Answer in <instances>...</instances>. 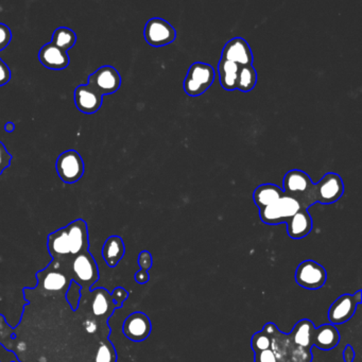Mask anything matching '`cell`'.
I'll return each instance as SVG.
<instances>
[{
	"label": "cell",
	"mask_w": 362,
	"mask_h": 362,
	"mask_svg": "<svg viewBox=\"0 0 362 362\" xmlns=\"http://www.w3.org/2000/svg\"><path fill=\"white\" fill-rule=\"evenodd\" d=\"M263 332L270 337V349L277 356V362H312V351L294 344L289 334L281 333L274 323H267Z\"/></svg>",
	"instance_id": "1"
},
{
	"label": "cell",
	"mask_w": 362,
	"mask_h": 362,
	"mask_svg": "<svg viewBox=\"0 0 362 362\" xmlns=\"http://www.w3.org/2000/svg\"><path fill=\"white\" fill-rule=\"evenodd\" d=\"M284 195L292 197L298 201L302 209H308V207L316 204L314 195V184L312 179L303 170H290L284 176Z\"/></svg>",
	"instance_id": "2"
},
{
	"label": "cell",
	"mask_w": 362,
	"mask_h": 362,
	"mask_svg": "<svg viewBox=\"0 0 362 362\" xmlns=\"http://www.w3.org/2000/svg\"><path fill=\"white\" fill-rule=\"evenodd\" d=\"M215 77L216 73L213 66L197 62L189 67L183 88L188 96H201L211 88L215 81Z\"/></svg>",
	"instance_id": "3"
},
{
	"label": "cell",
	"mask_w": 362,
	"mask_h": 362,
	"mask_svg": "<svg viewBox=\"0 0 362 362\" xmlns=\"http://www.w3.org/2000/svg\"><path fill=\"white\" fill-rule=\"evenodd\" d=\"M300 209H302V207L298 201L284 195L277 202L259 209V217L263 223L277 225L287 223L288 220L293 217Z\"/></svg>",
	"instance_id": "4"
},
{
	"label": "cell",
	"mask_w": 362,
	"mask_h": 362,
	"mask_svg": "<svg viewBox=\"0 0 362 362\" xmlns=\"http://www.w3.org/2000/svg\"><path fill=\"white\" fill-rule=\"evenodd\" d=\"M327 273L324 267L314 260H304L295 271V281L300 287L308 290L322 288L326 283Z\"/></svg>",
	"instance_id": "5"
},
{
	"label": "cell",
	"mask_w": 362,
	"mask_h": 362,
	"mask_svg": "<svg viewBox=\"0 0 362 362\" xmlns=\"http://www.w3.org/2000/svg\"><path fill=\"white\" fill-rule=\"evenodd\" d=\"M344 193V184L339 174L328 172L314 184L316 202L323 205L333 204L340 200Z\"/></svg>",
	"instance_id": "6"
},
{
	"label": "cell",
	"mask_w": 362,
	"mask_h": 362,
	"mask_svg": "<svg viewBox=\"0 0 362 362\" xmlns=\"http://www.w3.org/2000/svg\"><path fill=\"white\" fill-rule=\"evenodd\" d=\"M362 302V291L358 290L355 294H343L333 303L328 310V320L330 324L339 325L353 318L357 306Z\"/></svg>",
	"instance_id": "7"
},
{
	"label": "cell",
	"mask_w": 362,
	"mask_h": 362,
	"mask_svg": "<svg viewBox=\"0 0 362 362\" xmlns=\"http://www.w3.org/2000/svg\"><path fill=\"white\" fill-rule=\"evenodd\" d=\"M144 36L151 46H167L176 40V31L167 20L155 18L148 20Z\"/></svg>",
	"instance_id": "8"
},
{
	"label": "cell",
	"mask_w": 362,
	"mask_h": 362,
	"mask_svg": "<svg viewBox=\"0 0 362 362\" xmlns=\"http://www.w3.org/2000/svg\"><path fill=\"white\" fill-rule=\"evenodd\" d=\"M57 172L63 182L73 184L84 174V162L81 155L75 150L62 153L57 160Z\"/></svg>",
	"instance_id": "9"
},
{
	"label": "cell",
	"mask_w": 362,
	"mask_h": 362,
	"mask_svg": "<svg viewBox=\"0 0 362 362\" xmlns=\"http://www.w3.org/2000/svg\"><path fill=\"white\" fill-rule=\"evenodd\" d=\"M88 85L102 96L112 95L120 88L121 77L113 66H102L88 77Z\"/></svg>",
	"instance_id": "10"
},
{
	"label": "cell",
	"mask_w": 362,
	"mask_h": 362,
	"mask_svg": "<svg viewBox=\"0 0 362 362\" xmlns=\"http://www.w3.org/2000/svg\"><path fill=\"white\" fill-rule=\"evenodd\" d=\"M152 324L149 316L144 312H137L130 314L123 323L125 336L134 342L146 340L151 334Z\"/></svg>",
	"instance_id": "11"
},
{
	"label": "cell",
	"mask_w": 362,
	"mask_h": 362,
	"mask_svg": "<svg viewBox=\"0 0 362 362\" xmlns=\"http://www.w3.org/2000/svg\"><path fill=\"white\" fill-rule=\"evenodd\" d=\"M74 272L79 281V285H94L99 279L98 267L88 251L77 255L73 263Z\"/></svg>",
	"instance_id": "12"
},
{
	"label": "cell",
	"mask_w": 362,
	"mask_h": 362,
	"mask_svg": "<svg viewBox=\"0 0 362 362\" xmlns=\"http://www.w3.org/2000/svg\"><path fill=\"white\" fill-rule=\"evenodd\" d=\"M221 59L233 62L238 66L253 65L252 49L244 39L235 38L228 41L222 50Z\"/></svg>",
	"instance_id": "13"
},
{
	"label": "cell",
	"mask_w": 362,
	"mask_h": 362,
	"mask_svg": "<svg viewBox=\"0 0 362 362\" xmlns=\"http://www.w3.org/2000/svg\"><path fill=\"white\" fill-rule=\"evenodd\" d=\"M102 95L99 94L92 86L82 84L75 90L76 106L85 114L98 112L102 106Z\"/></svg>",
	"instance_id": "14"
},
{
	"label": "cell",
	"mask_w": 362,
	"mask_h": 362,
	"mask_svg": "<svg viewBox=\"0 0 362 362\" xmlns=\"http://www.w3.org/2000/svg\"><path fill=\"white\" fill-rule=\"evenodd\" d=\"M69 235L71 255L81 254L88 250V224L83 219H77L65 226Z\"/></svg>",
	"instance_id": "15"
},
{
	"label": "cell",
	"mask_w": 362,
	"mask_h": 362,
	"mask_svg": "<svg viewBox=\"0 0 362 362\" xmlns=\"http://www.w3.org/2000/svg\"><path fill=\"white\" fill-rule=\"evenodd\" d=\"M41 63L49 69L62 71L69 65V55L66 51L57 48L53 43H48L41 48L39 53Z\"/></svg>",
	"instance_id": "16"
},
{
	"label": "cell",
	"mask_w": 362,
	"mask_h": 362,
	"mask_svg": "<svg viewBox=\"0 0 362 362\" xmlns=\"http://www.w3.org/2000/svg\"><path fill=\"white\" fill-rule=\"evenodd\" d=\"M312 230V218L307 209H300L287 222V233L292 239H302Z\"/></svg>",
	"instance_id": "17"
},
{
	"label": "cell",
	"mask_w": 362,
	"mask_h": 362,
	"mask_svg": "<svg viewBox=\"0 0 362 362\" xmlns=\"http://www.w3.org/2000/svg\"><path fill=\"white\" fill-rule=\"evenodd\" d=\"M314 330H316V326L314 323L308 319H303L294 325L289 337L294 344L312 351L314 347Z\"/></svg>",
	"instance_id": "18"
},
{
	"label": "cell",
	"mask_w": 362,
	"mask_h": 362,
	"mask_svg": "<svg viewBox=\"0 0 362 362\" xmlns=\"http://www.w3.org/2000/svg\"><path fill=\"white\" fill-rule=\"evenodd\" d=\"M340 342V334L335 325L327 323L316 328L314 336V347L322 351H330Z\"/></svg>",
	"instance_id": "19"
},
{
	"label": "cell",
	"mask_w": 362,
	"mask_h": 362,
	"mask_svg": "<svg viewBox=\"0 0 362 362\" xmlns=\"http://www.w3.org/2000/svg\"><path fill=\"white\" fill-rule=\"evenodd\" d=\"M125 246L123 238L119 236H111L104 242L102 248V256L108 266L114 268L125 256Z\"/></svg>",
	"instance_id": "20"
},
{
	"label": "cell",
	"mask_w": 362,
	"mask_h": 362,
	"mask_svg": "<svg viewBox=\"0 0 362 362\" xmlns=\"http://www.w3.org/2000/svg\"><path fill=\"white\" fill-rule=\"evenodd\" d=\"M283 195V190L277 185L263 184L255 189L253 199L256 207L261 209L277 202Z\"/></svg>",
	"instance_id": "21"
},
{
	"label": "cell",
	"mask_w": 362,
	"mask_h": 362,
	"mask_svg": "<svg viewBox=\"0 0 362 362\" xmlns=\"http://www.w3.org/2000/svg\"><path fill=\"white\" fill-rule=\"evenodd\" d=\"M117 308L120 307L115 303L112 294L109 293L104 288L95 290L94 300L92 303L94 316H104L106 314H111Z\"/></svg>",
	"instance_id": "22"
},
{
	"label": "cell",
	"mask_w": 362,
	"mask_h": 362,
	"mask_svg": "<svg viewBox=\"0 0 362 362\" xmlns=\"http://www.w3.org/2000/svg\"><path fill=\"white\" fill-rule=\"evenodd\" d=\"M48 250L51 256L55 259L62 256L71 255V246H69V235L66 228H60L55 233L48 236Z\"/></svg>",
	"instance_id": "23"
},
{
	"label": "cell",
	"mask_w": 362,
	"mask_h": 362,
	"mask_svg": "<svg viewBox=\"0 0 362 362\" xmlns=\"http://www.w3.org/2000/svg\"><path fill=\"white\" fill-rule=\"evenodd\" d=\"M240 66L233 62L221 59L218 65L220 83L226 90H234L237 88L238 71Z\"/></svg>",
	"instance_id": "24"
},
{
	"label": "cell",
	"mask_w": 362,
	"mask_h": 362,
	"mask_svg": "<svg viewBox=\"0 0 362 362\" xmlns=\"http://www.w3.org/2000/svg\"><path fill=\"white\" fill-rule=\"evenodd\" d=\"M257 83V71L254 66H240L238 71L237 88L240 92H249L254 90Z\"/></svg>",
	"instance_id": "25"
},
{
	"label": "cell",
	"mask_w": 362,
	"mask_h": 362,
	"mask_svg": "<svg viewBox=\"0 0 362 362\" xmlns=\"http://www.w3.org/2000/svg\"><path fill=\"white\" fill-rule=\"evenodd\" d=\"M77 42V36L71 29L66 28V27H60L53 34V43L57 48L66 51L73 48Z\"/></svg>",
	"instance_id": "26"
},
{
	"label": "cell",
	"mask_w": 362,
	"mask_h": 362,
	"mask_svg": "<svg viewBox=\"0 0 362 362\" xmlns=\"http://www.w3.org/2000/svg\"><path fill=\"white\" fill-rule=\"evenodd\" d=\"M67 284L66 277L62 273L50 272L45 277L43 281V288L47 291H60Z\"/></svg>",
	"instance_id": "27"
},
{
	"label": "cell",
	"mask_w": 362,
	"mask_h": 362,
	"mask_svg": "<svg viewBox=\"0 0 362 362\" xmlns=\"http://www.w3.org/2000/svg\"><path fill=\"white\" fill-rule=\"evenodd\" d=\"M251 347H252L253 351L257 353V351H266V349H271V339L266 333L260 332L255 333L253 335L252 339H251Z\"/></svg>",
	"instance_id": "28"
},
{
	"label": "cell",
	"mask_w": 362,
	"mask_h": 362,
	"mask_svg": "<svg viewBox=\"0 0 362 362\" xmlns=\"http://www.w3.org/2000/svg\"><path fill=\"white\" fill-rule=\"evenodd\" d=\"M71 285L69 286L67 293H66V299H67L69 305L73 308L74 312H76L77 308L79 307L82 287L78 284V281H75L74 279H71Z\"/></svg>",
	"instance_id": "29"
},
{
	"label": "cell",
	"mask_w": 362,
	"mask_h": 362,
	"mask_svg": "<svg viewBox=\"0 0 362 362\" xmlns=\"http://www.w3.org/2000/svg\"><path fill=\"white\" fill-rule=\"evenodd\" d=\"M95 362H116V353H115L114 347L106 343H100Z\"/></svg>",
	"instance_id": "30"
},
{
	"label": "cell",
	"mask_w": 362,
	"mask_h": 362,
	"mask_svg": "<svg viewBox=\"0 0 362 362\" xmlns=\"http://www.w3.org/2000/svg\"><path fill=\"white\" fill-rule=\"evenodd\" d=\"M12 155L8 152L4 143L0 141V174H3L11 165Z\"/></svg>",
	"instance_id": "31"
},
{
	"label": "cell",
	"mask_w": 362,
	"mask_h": 362,
	"mask_svg": "<svg viewBox=\"0 0 362 362\" xmlns=\"http://www.w3.org/2000/svg\"><path fill=\"white\" fill-rule=\"evenodd\" d=\"M12 40V32L9 27L0 22V51L4 50Z\"/></svg>",
	"instance_id": "32"
},
{
	"label": "cell",
	"mask_w": 362,
	"mask_h": 362,
	"mask_svg": "<svg viewBox=\"0 0 362 362\" xmlns=\"http://www.w3.org/2000/svg\"><path fill=\"white\" fill-rule=\"evenodd\" d=\"M152 263H153V258L148 251H143V252L139 253V265L141 267V270H150L152 268Z\"/></svg>",
	"instance_id": "33"
},
{
	"label": "cell",
	"mask_w": 362,
	"mask_h": 362,
	"mask_svg": "<svg viewBox=\"0 0 362 362\" xmlns=\"http://www.w3.org/2000/svg\"><path fill=\"white\" fill-rule=\"evenodd\" d=\"M254 362H277V356L271 349L255 353Z\"/></svg>",
	"instance_id": "34"
},
{
	"label": "cell",
	"mask_w": 362,
	"mask_h": 362,
	"mask_svg": "<svg viewBox=\"0 0 362 362\" xmlns=\"http://www.w3.org/2000/svg\"><path fill=\"white\" fill-rule=\"evenodd\" d=\"M11 79V71L9 66L0 59V86L6 85Z\"/></svg>",
	"instance_id": "35"
},
{
	"label": "cell",
	"mask_w": 362,
	"mask_h": 362,
	"mask_svg": "<svg viewBox=\"0 0 362 362\" xmlns=\"http://www.w3.org/2000/svg\"><path fill=\"white\" fill-rule=\"evenodd\" d=\"M84 328L88 334H95L98 330V325H97L96 321L88 319L84 322Z\"/></svg>",
	"instance_id": "36"
},
{
	"label": "cell",
	"mask_w": 362,
	"mask_h": 362,
	"mask_svg": "<svg viewBox=\"0 0 362 362\" xmlns=\"http://www.w3.org/2000/svg\"><path fill=\"white\" fill-rule=\"evenodd\" d=\"M355 359V351L351 345H347L343 351V360L344 362H353Z\"/></svg>",
	"instance_id": "37"
},
{
	"label": "cell",
	"mask_w": 362,
	"mask_h": 362,
	"mask_svg": "<svg viewBox=\"0 0 362 362\" xmlns=\"http://www.w3.org/2000/svg\"><path fill=\"white\" fill-rule=\"evenodd\" d=\"M135 281L139 284H146L148 281H149V274H148V271L139 270V272H137L135 274Z\"/></svg>",
	"instance_id": "38"
},
{
	"label": "cell",
	"mask_w": 362,
	"mask_h": 362,
	"mask_svg": "<svg viewBox=\"0 0 362 362\" xmlns=\"http://www.w3.org/2000/svg\"><path fill=\"white\" fill-rule=\"evenodd\" d=\"M14 129H15V125H14L13 123H6L5 130L8 132V133H11V132H13Z\"/></svg>",
	"instance_id": "39"
}]
</instances>
